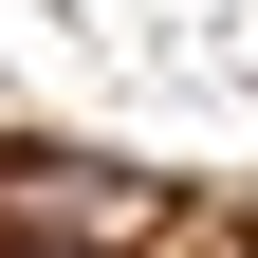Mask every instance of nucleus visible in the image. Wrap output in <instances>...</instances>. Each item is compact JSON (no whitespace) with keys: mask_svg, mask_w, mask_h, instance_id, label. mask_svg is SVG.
Segmentation results:
<instances>
[{"mask_svg":"<svg viewBox=\"0 0 258 258\" xmlns=\"http://www.w3.org/2000/svg\"><path fill=\"white\" fill-rule=\"evenodd\" d=\"M0 258H92V240H0Z\"/></svg>","mask_w":258,"mask_h":258,"instance_id":"obj_1","label":"nucleus"}]
</instances>
